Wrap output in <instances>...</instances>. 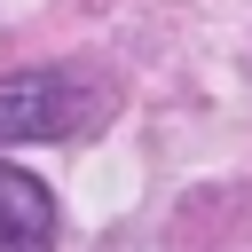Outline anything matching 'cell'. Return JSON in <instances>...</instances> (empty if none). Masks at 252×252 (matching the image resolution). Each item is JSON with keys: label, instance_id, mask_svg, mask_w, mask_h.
I'll use <instances>...</instances> for the list:
<instances>
[{"label": "cell", "instance_id": "obj_1", "mask_svg": "<svg viewBox=\"0 0 252 252\" xmlns=\"http://www.w3.org/2000/svg\"><path fill=\"white\" fill-rule=\"evenodd\" d=\"M79 118H87L79 79H63V71H8L0 79V150L63 142V134H79Z\"/></svg>", "mask_w": 252, "mask_h": 252}, {"label": "cell", "instance_id": "obj_2", "mask_svg": "<svg viewBox=\"0 0 252 252\" xmlns=\"http://www.w3.org/2000/svg\"><path fill=\"white\" fill-rule=\"evenodd\" d=\"M0 252H55V197L24 165H0Z\"/></svg>", "mask_w": 252, "mask_h": 252}]
</instances>
